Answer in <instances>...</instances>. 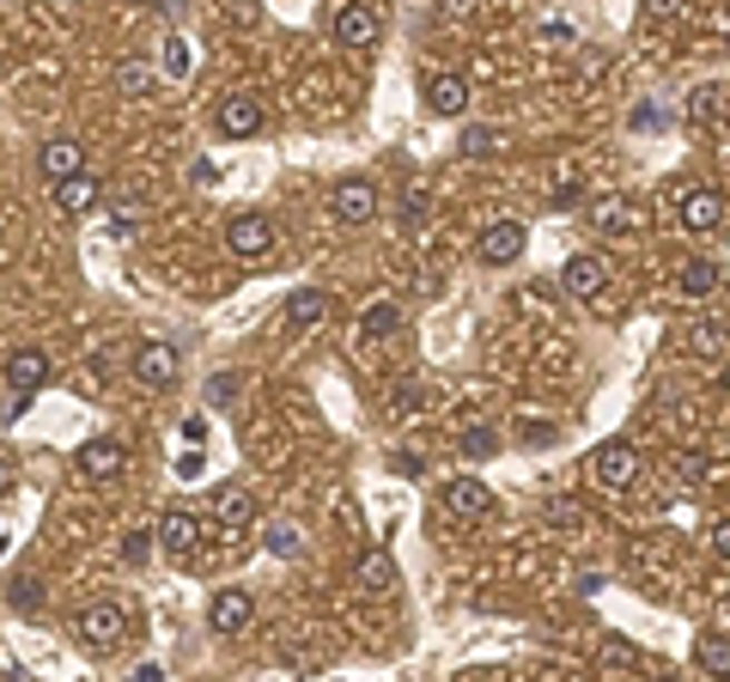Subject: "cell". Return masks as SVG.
Listing matches in <instances>:
<instances>
[{
	"label": "cell",
	"mask_w": 730,
	"mask_h": 682,
	"mask_svg": "<svg viewBox=\"0 0 730 682\" xmlns=\"http://www.w3.org/2000/svg\"><path fill=\"white\" fill-rule=\"evenodd\" d=\"M7 603H12L19 615H37V610H43V585H37V579H12Z\"/></svg>",
	"instance_id": "obj_28"
},
{
	"label": "cell",
	"mask_w": 730,
	"mask_h": 682,
	"mask_svg": "<svg viewBox=\"0 0 730 682\" xmlns=\"http://www.w3.org/2000/svg\"><path fill=\"white\" fill-rule=\"evenodd\" d=\"M675 287H682L688 299H707V293H719V263H707V256H694V263H682V275H675Z\"/></svg>",
	"instance_id": "obj_21"
},
{
	"label": "cell",
	"mask_w": 730,
	"mask_h": 682,
	"mask_svg": "<svg viewBox=\"0 0 730 682\" xmlns=\"http://www.w3.org/2000/svg\"><path fill=\"white\" fill-rule=\"evenodd\" d=\"M493 487L487 482H475V475H456V482L445 487V512L451 518H463V524H481V518H493Z\"/></svg>",
	"instance_id": "obj_8"
},
{
	"label": "cell",
	"mask_w": 730,
	"mask_h": 682,
	"mask_svg": "<svg viewBox=\"0 0 730 682\" xmlns=\"http://www.w3.org/2000/svg\"><path fill=\"white\" fill-rule=\"evenodd\" d=\"M377 37H384V12L372 0H342L335 7V43L342 49H372Z\"/></svg>",
	"instance_id": "obj_2"
},
{
	"label": "cell",
	"mask_w": 730,
	"mask_h": 682,
	"mask_svg": "<svg viewBox=\"0 0 730 682\" xmlns=\"http://www.w3.org/2000/svg\"><path fill=\"white\" fill-rule=\"evenodd\" d=\"M152 536H159V548H165V555H195V548H201V518H195V512H182V506H171V512H165V518H159V531H152Z\"/></svg>",
	"instance_id": "obj_13"
},
{
	"label": "cell",
	"mask_w": 730,
	"mask_h": 682,
	"mask_svg": "<svg viewBox=\"0 0 730 682\" xmlns=\"http://www.w3.org/2000/svg\"><path fill=\"white\" fill-rule=\"evenodd\" d=\"M694 659H700V671H707L712 682H724V676H730V640H724V634H707V640L694 646Z\"/></svg>",
	"instance_id": "obj_23"
},
{
	"label": "cell",
	"mask_w": 730,
	"mask_h": 682,
	"mask_svg": "<svg viewBox=\"0 0 730 682\" xmlns=\"http://www.w3.org/2000/svg\"><path fill=\"white\" fill-rule=\"evenodd\" d=\"M500 147H505L500 128H463V152L468 159H487V152H500Z\"/></svg>",
	"instance_id": "obj_27"
},
{
	"label": "cell",
	"mask_w": 730,
	"mask_h": 682,
	"mask_svg": "<svg viewBox=\"0 0 730 682\" xmlns=\"http://www.w3.org/2000/svg\"><path fill=\"white\" fill-rule=\"evenodd\" d=\"M177 372H182V354L171 342H147L135 354V378L147 384V391H165V384H177Z\"/></svg>",
	"instance_id": "obj_11"
},
{
	"label": "cell",
	"mask_w": 730,
	"mask_h": 682,
	"mask_svg": "<svg viewBox=\"0 0 730 682\" xmlns=\"http://www.w3.org/2000/svg\"><path fill=\"white\" fill-rule=\"evenodd\" d=\"M73 463H80L86 482H116V475L128 470V452H122V439H86Z\"/></svg>",
	"instance_id": "obj_12"
},
{
	"label": "cell",
	"mask_w": 730,
	"mask_h": 682,
	"mask_svg": "<svg viewBox=\"0 0 730 682\" xmlns=\"http://www.w3.org/2000/svg\"><path fill=\"white\" fill-rule=\"evenodd\" d=\"M56 208L61 214H91L98 208V184L80 171V177H68V184H56Z\"/></svg>",
	"instance_id": "obj_22"
},
{
	"label": "cell",
	"mask_w": 730,
	"mask_h": 682,
	"mask_svg": "<svg viewBox=\"0 0 730 682\" xmlns=\"http://www.w3.org/2000/svg\"><path fill=\"white\" fill-rule=\"evenodd\" d=\"M159 68H165V80H189V43H182V37H171V43H165Z\"/></svg>",
	"instance_id": "obj_30"
},
{
	"label": "cell",
	"mask_w": 730,
	"mask_h": 682,
	"mask_svg": "<svg viewBox=\"0 0 730 682\" xmlns=\"http://www.w3.org/2000/svg\"><path fill=\"white\" fill-rule=\"evenodd\" d=\"M201 470H207L201 452H182V457H177V482H201Z\"/></svg>",
	"instance_id": "obj_34"
},
{
	"label": "cell",
	"mask_w": 730,
	"mask_h": 682,
	"mask_svg": "<svg viewBox=\"0 0 730 682\" xmlns=\"http://www.w3.org/2000/svg\"><path fill=\"white\" fill-rule=\"evenodd\" d=\"M591 475H596V487H609V494H621V487H633L639 482V452L628 439H609V445H596L591 452Z\"/></svg>",
	"instance_id": "obj_4"
},
{
	"label": "cell",
	"mask_w": 730,
	"mask_h": 682,
	"mask_svg": "<svg viewBox=\"0 0 730 682\" xmlns=\"http://www.w3.org/2000/svg\"><path fill=\"white\" fill-rule=\"evenodd\" d=\"M7 494H12V463L0 457V500H7Z\"/></svg>",
	"instance_id": "obj_37"
},
{
	"label": "cell",
	"mask_w": 730,
	"mask_h": 682,
	"mask_svg": "<svg viewBox=\"0 0 730 682\" xmlns=\"http://www.w3.org/2000/svg\"><path fill=\"white\" fill-rule=\"evenodd\" d=\"M268 548H274V555H280V561H298V548H305V536H298L293 524H280V531L268 536Z\"/></svg>",
	"instance_id": "obj_31"
},
{
	"label": "cell",
	"mask_w": 730,
	"mask_h": 682,
	"mask_svg": "<svg viewBox=\"0 0 730 682\" xmlns=\"http://www.w3.org/2000/svg\"><path fill=\"white\" fill-rule=\"evenodd\" d=\"M73 634H80V646L86 652H116L122 646V634H128V615H122V603H91V610L80 615V627H73Z\"/></svg>",
	"instance_id": "obj_3"
},
{
	"label": "cell",
	"mask_w": 730,
	"mask_h": 682,
	"mask_svg": "<svg viewBox=\"0 0 730 682\" xmlns=\"http://www.w3.org/2000/svg\"><path fill=\"white\" fill-rule=\"evenodd\" d=\"M682 226L688 231H719L724 226V189H712V184H694V189H682Z\"/></svg>",
	"instance_id": "obj_10"
},
{
	"label": "cell",
	"mask_w": 730,
	"mask_h": 682,
	"mask_svg": "<svg viewBox=\"0 0 730 682\" xmlns=\"http://www.w3.org/2000/svg\"><path fill=\"white\" fill-rule=\"evenodd\" d=\"M396 329H402V312H396V305H372V312H365L359 317V342H384V336H396Z\"/></svg>",
	"instance_id": "obj_24"
},
{
	"label": "cell",
	"mask_w": 730,
	"mask_h": 682,
	"mask_svg": "<svg viewBox=\"0 0 730 682\" xmlns=\"http://www.w3.org/2000/svg\"><path fill=\"white\" fill-rule=\"evenodd\" d=\"M250 622H256V597L250 591H238V585L214 591V603H207V627H214V634H244Z\"/></svg>",
	"instance_id": "obj_9"
},
{
	"label": "cell",
	"mask_w": 730,
	"mask_h": 682,
	"mask_svg": "<svg viewBox=\"0 0 730 682\" xmlns=\"http://www.w3.org/2000/svg\"><path fill=\"white\" fill-rule=\"evenodd\" d=\"M135 682H165V671H159V664H140V671H135Z\"/></svg>",
	"instance_id": "obj_36"
},
{
	"label": "cell",
	"mask_w": 730,
	"mask_h": 682,
	"mask_svg": "<svg viewBox=\"0 0 730 682\" xmlns=\"http://www.w3.org/2000/svg\"><path fill=\"white\" fill-rule=\"evenodd\" d=\"M463 457H475V463L500 457V433H493V427H468L463 433Z\"/></svg>",
	"instance_id": "obj_26"
},
{
	"label": "cell",
	"mask_w": 730,
	"mask_h": 682,
	"mask_svg": "<svg viewBox=\"0 0 730 682\" xmlns=\"http://www.w3.org/2000/svg\"><path fill=\"white\" fill-rule=\"evenodd\" d=\"M122 555H128V567H147V561H152V531H135L122 543Z\"/></svg>",
	"instance_id": "obj_33"
},
{
	"label": "cell",
	"mask_w": 730,
	"mask_h": 682,
	"mask_svg": "<svg viewBox=\"0 0 730 682\" xmlns=\"http://www.w3.org/2000/svg\"><path fill=\"white\" fill-rule=\"evenodd\" d=\"M389 470H396V475H421L426 463H421V457H408V452H396V457H389Z\"/></svg>",
	"instance_id": "obj_35"
},
{
	"label": "cell",
	"mask_w": 730,
	"mask_h": 682,
	"mask_svg": "<svg viewBox=\"0 0 730 682\" xmlns=\"http://www.w3.org/2000/svg\"><path fill=\"white\" fill-rule=\"evenodd\" d=\"M238 372H214V378H207V403H214V408H231V403H238Z\"/></svg>",
	"instance_id": "obj_29"
},
{
	"label": "cell",
	"mask_w": 730,
	"mask_h": 682,
	"mask_svg": "<svg viewBox=\"0 0 730 682\" xmlns=\"http://www.w3.org/2000/svg\"><path fill=\"white\" fill-rule=\"evenodd\" d=\"M226 250L238 256L244 268L268 263V256H274V226H268V214H231V220H226Z\"/></svg>",
	"instance_id": "obj_1"
},
{
	"label": "cell",
	"mask_w": 730,
	"mask_h": 682,
	"mask_svg": "<svg viewBox=\"0 0 730 682\" xmlns=\"http://www.w3.org/2000/svg\"><path fill=\"white\" fill-rule=\"evenodd\" d=\"M7 384L19 391V403L31 391H43V384H49V354H43V347H19V354H7Z\"/></svg>",
	"instance_id": "obj_14"
},
{
	"label": "cell",
	"mask_w": 730,
	"mask_h": 682,
	"mask_svg": "<svg viewBox=\"0 0 730 682\" xmlns=\"http://www.w3.org/2000/svg\"><path fill=\"white\" fill-rule=\"evenodd\" d=\"M214 128L226 140H250V135H263V98H250V92H231V98H219V110H214Z\"/></svg>",
	"instance_id": "obj_7"
},
{
	"label": "cell",
	"mask_w": 730,
	"mask_h": 682,
	"mask_svg": "<svg viewBox=\"0 0 730 682\" xmlns=\"http://www.w3.org/2000/svg\"><path fill=\"white\" fill-rule=\"evenodd\" d=\"M37 165H43L49 184H68V177H80V171H86V147L61 135V140H49V147L37 152Z\"/></svg>",
	"instance_id": "obj_16"
},
{
	"label": "cell",
	"mask_w": 730,
	"mask_h": 682,
	"mask_svg": "<svg viewBox=\"0 0 730 682\" xmlns=\"http://www.w3.org/2000/svg\"><path fill=\"white\" fill-rule=\"evenodd\" d=\"M329 214L342 226H372L377 220V189L365 184V177H342L335 184V196H329Z\"/></svg>",
	"instance_id": "obj_6"
},
{
	"label": "cell",
	"mask_w": 730,
	"mask_h": 682,
	"mask_svg": "<svg viewBox=\"0 0 730 682\" xmlns=\"http://www.w3.org/2000/svg\"><path fill=\"white\" fill-rule=\"evenodd\" d=\"M323 317H329V293H317V287L286 293V324H293V329H317Z\"/></svg>",
	"instance_id": "obj_19"
},
{
	"label": "cell",
	"mask_w": 730,
	"mask_h": 682,
	"mask_svg": "<svg viewBox=\"0 0 730 682\" xmlns=\"http://www.w3.org/2000/svg\"><path fill=\"white\" fill-rule=\"evenodd\" d=\"M214 518L226 524V531H244V524H256V494L238 482H219L214 487Z\"/></svg>",
	"instance_id": "obj_15"
},
{
	"label": "cell",
	"mask_w": 730,
	"mask_h": 682,
	"mask_svg": "<svg viewBox=\"0 0 730 682\" xmlns=\"http://www.w3.org/2000/svg\"><path fill=\"white\" fill-rule=\"evenodd\" d=\"M426 110L445 116V122L451 116H463L468 110V80L463 73H433V80H426Z\"/></svg>",
	"instance_id": "obj_18"
},
{
	"label": "cell",
	"mask_w": 730,
	"mask_h": 682,
	"mask_svg": "<svg viewBox=\"0 0 730 682\" xmlns=\"http://www.w3.org/2000/svg\"><path fill=\"white\" fill-rule=\"evenodd\" d=\"M524 244H530V226H524V220H493V226L475 238V256H481L487 268H512L517 256H524Z\"/></svg>",
	"instance_id": "obj_5"
},
{
	"label": "cell",
	"mask_w": 730,
	"mask_h": 682,
	"mask_svg": "<svg viewBox=\"0 0 730 682\" xmlns=\"http://www.w3.org/2000/svg\"><path fill=\"white\" fill-rule=\"evenodd\" d=\"M0 73H7V56H0Z\"/></svg>",
	"instance_id": "obj_38"
},
{
	"label": "cell",
	"mask_w": 730,
	"mask_h": 682,
	"mask_svg": "<svg viewBox=\"0 0 730 682\" xmlns=\"http://www.w3.org/2000/svg\"><path fill=\"white\" fill-rule=\"evenodd\" d=\"M116 86H122V98H147L152 92V68H147V61H122Z\"/></svg>",
	"instance_id": "obj_25"
},
{
	"label": "cell",
	"mask_w": 730,
	"mask_h": 682,
	"mask_svg": "<svg viewBox=\"0 0 730 682\" xmlns=\"http://www.w3.org/2000/svg\"><path fill=\"white\" fill-rule=\"evenodd\" d=\"M560 280H566L572 299H596V293L609 287V263L584 250V256H572V263H566V275H560Z\"/></svg>",
	"instance_id": "obj_17"
},
{
	"label": "cell",
	"mask_w": 730,
	"mask_h": 682,
	"mask_svg": "<svg viewBox=\"0 0 730 682\" xmlns=\"http://www.w3.org/2000/svg\"><path fill=\"white\" fill-rule=\"evenodd\" d=\"M719 98H724V86H700V92H694V105H688V116H694V122L719 116Z\"/></svg>",
	"instance_id": "obj_32"
},
{
	"label": "cell",
	"mask_w": 730,
	"mask_h": 682,
	"mask_svg": "<svg viewBox=\"0 0 730 682\" xmlns=\"http://www.w3.org/2000/svg\"><path fill=\"white\" fill-rule=\"evenodd\" d=\"M359 591H372V597H384V591H396V561H389L384 548H372V555L359 561Z\"/></svg>",
	"instance_id": "obj_20"
}]
</instances>
